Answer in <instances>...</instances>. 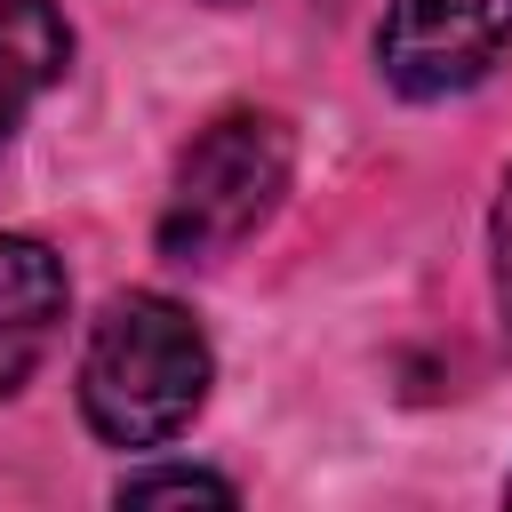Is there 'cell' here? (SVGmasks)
<instances>
[{
    "label": "cell",
    "instance_id": "obj_1",
    "mask_svg": "<svg viewBox=\"0 0 512 512\" xmlns=\"http://www.w3.org/2000/svg\"><path fill=\"white\" fill-rule=\"evenodd\" d=\"M200 400H208V336L192 328V312L152 288L112 296L80 352V408L96 440L160 448L200 416Z\"/></svg>",
    "mask_w": 512,
    "mask_h": 512
},
{
    "label": "cell",
    "instance_id": "obj_2",
    "mask_svg": "<svg viewBox=\"0 0 512 512\" xmlns=\"http://www.w3.org/2000/svg\"><path fill=\"white\" fill-rule=\"evenodd\" d=\"M288 128L272 112H224L184 160H176V192H168V216H160V248L168 256H224L240 248L288 192Z\"/></svg>",
    "mask_w": 512,
    "mask_h": 512
},
{
    "label": "cell",
    "instance_id": "obj_3",
    "mask_svg": "<svg viewBox=\"0 0 512 512\" xmlns=\"http://www.w3.org/2000/svg\"><path fill=\"white\" fill-rule=\"evenodd\" d=\"M512 40V0H384L376 64L400 96L472 88Z\"/></svg>",
    "mask_w": 512,
    "mask_h": 512
},
{
    "label": "cell",
    "instance_id": "obj_4",
    "mask_svg": "<svg viewBox=\"0 0 512 512\" xmlns=\"http://www.w3.org/2000/svg\"><path fill=\"white\" fill-rule=\"evenodd\" d=\"M56 320H64V264L40 240L0 232V400L48 360Z\"/></svg>",
    "mask_w": 512,
    "mask_h": 512
},
{
    "label": "cell",
    "instance_id": "obj_5",
    "mask_svg": "<svg viewBox=\"0 0 512 512\" xmlns=\"http://www.w3.org/2000/svg\"><path fill=\"white\" fill-rule=\"evenodd\" d=\"M64 56H72V24L56 16V0H0V144L56 88Z\"/></svg>",
    "mask_w": 512,
    "mask_h": 512
},
{
    "label": "cell",
    "instance_id": "obj_6",
    "mask_svg": "<svg viewBox=\"0 0 512 512\" xmlns=\"http://www.w3.org/2000/svg\"><path fill=\"white\" fill-rule=\"evenodd\" d=\"M120 504H232V480L160 464V472H128V480H120Z\"/></svg>",
    "mask_w": 512,
    "mask_h": 512
},
{
    "label": "cell",
    "instance_id": "obj_7",
    "mask_svg": "<svg viewBox=\"0 0 512 512\" xmlns=\"http://www.w3.org/2000/svg\"><path fill=\"white\" fill-rule=\"evenodd\" d=\"M496 304H504V328H512V176H504V200H496Z\"/></svg>",
    "mask_w": 512,
    "mask_h": 512
}]
</instances>
